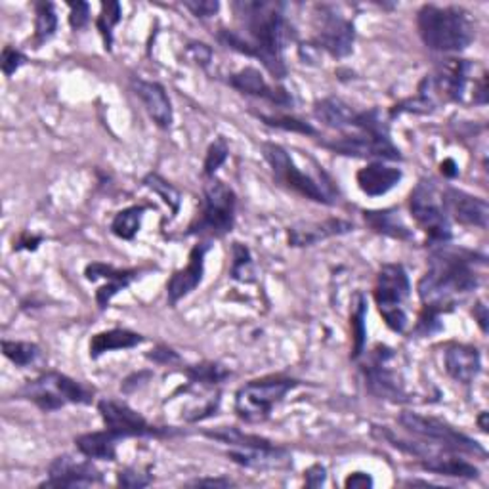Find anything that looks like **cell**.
<instances>
[{
    "label": "cell",
    "mask_w": 489,
    "mask_h": 489,
    "mask_svg": "<svg viewBox=\"0 0 489 489\" xmlns=\"http://www.w3.org/2000/svg\"><path fill=\"white\" fill-rule=\"evenodd\" d=\"M189 485H199V487H203V485H208V487H229V485H233V482L228 480V478H201V480L191 482Z\"/></svg>",
    "instance_id": "681fc988"
},
{
    "label": "cell",
    "mask_w": 489,
    "mask_h": 489,
    "mask_svg": "<svg viewBox=\"0 0 489 489\" xmlns=\"http://www.w3.org/2000/svg\"><path fill=\"white\" fill-rule=\"evenodd\" d=\"M375 303L378 312L385 317L387 325L394 333H403L408 327V314L403 310V304L409 299L411 285L408 271L403 270L401 264H385L375 282Z\"/></svg>",
    "instance_id": "8992f818"
},
{
    "label": "cell",
    "mask_w": 489,
    "mask_h": 489,
    "mask_svg": "<svg viewBox=\"0 0 489 489\" xmlns=\"http://www.w3.org/2000/svg\"><path fill=\"white\" fill-rule=\"evenodd\" d=\"M133 89L136 96L142 100L145 112L155 121V124L161 126V129H170V124H173V105H170L166 90L161 84L144 79H134Z\"/></svg>",
    "instance_id": "44dd1931"
},
{
    "label": "cell",
    "mask_w": 489,
    "mask_h": 489,
    "mask_svg": "<svg viewBox=\"0 0 489 489\" xmlns=\"http://www.w3.org/2000/svg\"><path fill=\"white\" fill-rule=\"evenodd\" d=\"M233 12L241 21L245 37L238 31L222 29L218 38L231 50L259 58L275 79H283L287 75L283 52L294 38L283 6L278 3H262V0H254V3L245 0V3L233 5Z\"/></svg>",
    "instance_id": "6da1fadb"
},
{
    "label": "cell",
    "mask_w": 489,
    "mask_h": 489,
    "mask_svg": "<svg viewBox=\"0 0 489 489\" xmlns=\"http://www.w3.org/2000/svg\"><path fill=\"white\" fill-rule=\"evenodd\" d=\"M324 482H325V469H324V466L315 464L306 473V485L317 487V485H322Z\"/></svg>",
    "instance_id": "7dc6e473"
},
{
    "label": "cell",
    "mask_w": 489,
    "mask_h": 489,
    "mask_svg": "<svg viewBox=\"0 0 489 489\" xmlns=\"http://www.w3.org/2000/svg\"><path fill=\"white\" fill-rule=\"evenodd\" d=\"M411 215L417 224L427 231L431 245H445L452 239L450 217L443 208L441 194L432 180H420L409 197Z\"/></svg>",
    "instance_id": "ba28073f"
},
{
    "label": "cell",
    "mask_w": 489,
    "mask_h": 489,
    "mask_svg": "<svg viewBox=\"0 0 489 489\" xmlns=\"http://www.w3.org/2000/svg\"><path fill=\"white\" fill-rule=\"evenodd\" d=\"M101 482V473L90 461H77L71 455L54 459L48 469V480L40 487H82Z\"/></svg>",
    "instance_id": "9a60e30c"
},
{
    "label": "cell",
    "mask_w": 489,
    "mask_h": 489,
    "mask_svg": "<svg viewBox=\"0 0 489 489\" xmlns=\"http://www.w3.org/2000/svg\"><path fill=\"white\" fill-rule=\"evenodd\" d=\"M145 187H150L154 194H157L168 207L173 210V215H178V208H180V191L170 186L166 180H163L159 175H147L144 178Z\"/></svg>",
    "instance_id": "74e56055"
},
{
    "label": "cell",
    "mask_w": 489,
    "mask_h": 489,
    "mask_svg": "<svg viewBox=\"0 0 489 489\" xmlns=\"http://www.w3.org/2000/svg\"><path fill=\"white\" fill-rule=\"evenodd\" d=\"M401 170L394 166H387L382 163H371L366 168L357 170L356 180L359 189L369 197H380L388 194L401 180Z\"/></svg>",
    "instance_id": "cb8c5ba5"
},
{
    "label": "cell",
    "mask_w": 489,
    "mask_h": 489,
    "mask_svg": "<svg viewBox=\"0 0 489 489\" xmlns=\"http://www.w3.org/2000/svg\"><path fill=\"white\" fill-rule=\"evenodd\" d=\"M184 6L191 14H194L196 17H201V19L212 17V16H215L218 12V8H220V5L217 3V0H186Z\"/></svg>",
    "instance_id": "b9f144b4"
},
{
    "label": "cell",
    "mask_w": 489,
    "mask_h": 489,
    "mask_svg": "<svg viewBox=\"0 0 489 489\" xmlns=\"http://www.w3.org/2000/svg\"><path fill=\"white\" fill-rule=\"evenodd\" d=\"M396 354L385 345H377L364 366L366 385L369 392L380 399L408 401V392L403 388L401 377L394 366Z\"/></svg>",
    "instance_id": "8fae6325"
},
{
    "label": "cell",
    "mask_w": 489,
    "mask_h": 489,
    "mask_svg": "<svg viewBox=\"0 0 489 489\" xmlns=\"http://www.w3.org/2000/svg\"><path fill=\"white\" fill-rule=\"evenodd\" d=\"M98 411L105 422V431H110L115 438H147V436H163L165 431L147 422L138 411L126 406L124 401L117 399H101L98 403Z\"/></svg>",
    "instance_id": "4fadbf2b"
},
{
    "label": "cell",
    "mask_w": 489,
    "mask_h": 489,
    "mask_svg": "<svg viewBox=\"0 0 489 489\" xmlns=\"http://www.w3.org/2000/svg\"><path fill=\"white\" fill-rule=\"evenodd\" d=\"M485 419H487V413H482L480 415V427H482L484 432H487V422H485Z\"/></svg>",
    "instance_id": "f5cc1de1"
},
{
    "label": "cell",
    "mask_w": 489,
    "mask_h": 489,
    "mask_svg": "<svg viewBox=\"0 0 489 489\" xmlns=\"http://www.w3.org/2000/svg\"><path fill=\"white\" fill-rule=\"evenodd\" d=\"M231 257H233L231 278L241 283H250L254 280V262L250 257V250L241 243H233Z\"/></svg>",
    "instance_id": "836d02e7"
},
{
    "label": "cell",
    "mask_w": 489,
    "mask_h": 489,
    "mask_svg": "<svg viewBox=\"0 0 489 489\" xmlns=\"http://www.w3.org/2000/svg\"><path fill=\"white\" fill-rule=\"evenodd\" d=\"M26 61H27V58L19 50H16L14 47H5L3 58H0V66H3V71L6 77H12L21 66H24Z\"/></svg>",
    "instance_id": "60d3db41"
},
{
    "label": "cell",
    "mask_w": 489,
    "mask_h": 489,
    "mask_svg": "<svg viewBox=\"0 0 489 489\" xmlns=\"http://www.w3.org/2000/svg\"><path fill=\"white\" fill-rule=\"evenodd\" d=\"M398 420L408 432L419 436L424 441H431L432 445H438V448H445V450H452L457 453H471V455L485 457V450L478 441H474L473 438L455 431L452 424L443 422L440 419L406 411V413L399 415Z\"/></svg>",
    "instance_id": "9c48e42d"
},
{
    "label": "cell",
    "mask_w": 489,
    "mask_h": 489,
    "mask_svg": "<svg viewBox=\"0 0 489 489\" xmlns=\"http://www.w3.org/2000/svg\"><path fill=\"white\" fill-rule=\"evenodd\" d=\"M87 278L90 282H98V280H105L108 283L101 285L96 292V301L98 306L103 310L108 308L113 296L129 287L136 278H138V271L134 270H117L113 266L108 264H101V262H94L87 268Z\"/></svg>",
    "instance_id": "d6986e66"
},
{
    "label": "cell",
    "mask_w": 489,
    "mask_h": 489,
    "mask_svg": "<svg viewBox=\"0 0 489 489\" xmlns=\"http://www.w3.org/2000/svg\"><path fill=\"white\" fill-rule=\"evenodd\" d=\"M228 154H229V147H228L224 138H217L215 142L210 144L207 157H205V165H203L205 178H215L217 170L226 163Z\"/></svg>",
    "instance_id": "f35d334b"
},
{
    "label": "cell",
    "mask_w": 489,
    "mask_h": 489,
    "mask_svg": "<svg viewBox=\"0 0 489 489\" xmlns=\"http://www.w3.org/2000/svg\"><path fill=\"white\" fill-rule=\"evenodd\" d=\"M152 474H144L140 471H134V469H126V471H121L119 474V485L122 487H129V489H138V487H145L152 484Z\"/></svg>",
    "instance_id": "7bdbcfd3"
},
{
    "label": "cell",
    "mask_w": 489,
    "mask_h": 489,
    "mask_svg": "<svg viewBox=\"0 0 489 489\" xmlns=\"http://www.w3.org/2000/svg\"><path fill=\"white\" fill-rule=\"evenodd\" d=\"M299 385L287 377H266L250 380L236 394V413L245 422H264L271 409Z\"/></svg>",
    "instance_id": "52a82bcc"
},
{
    "label": "cell",
    "mask_w": 489,
    "mask_h": 489,
    "mask_svg": "<svg viewBox=\"0 0 489 489\" xmlns=\"http://www.w3.org/2000/svg\"><path fill=\"white\" fill-rule=\"evenodd\" d=\"M210 245L201 243L196 245L189 252V262L184 270H178L173 278H170L166 285V296L170 304H176L182 301L184 296H187L191 291H196L199 283L203 282V273H205V257L208 252Z\"/></svg>",
    "instance_id": "ac0fdd59"
},
{
    "label": "cell",
    "mask_w": 489,
    "mask_h": 489,
    "mask_svg": "<svg viewBox=\"0 0 489 489\" xmlns=\"http://www.w3.org/2000/svg\"><path fill=\"white\" fill-rule=\"evenodd\" d=\"M121 21V5L119 3H105L101 5V14L98 17V29L103 37L105 50H112L113 45V29Z\"/></svg>",
    "instance_id": "8d00e7d4"
},
{
    "label": "cell",
    "mask_w": 489,
    "mask_h": 489,
    "mask_svg": "<svg viewBox=\"0 0 489 489\" xmlns=\"http://www.w3.org/2000/svg\"><path fill=\"white\" fill-rule=\"evenodd\" d=\"M229 84L233 89L243 92V94L264 98L268 101L280 103V105H289L292 101L283 89L270 87V84L266 82V79L262 77V73L259 69H254V68H245V69L238 71L236 75H231Z\"/></svg>",
    "instance_id": "d4e9b609"
},
{
    "label": "cell",
    "mask_w": 489,
    "mask_h": 489,
    "mask_svg": "<svg viewBox=\"0 0 489 489\" xmlns=\"http://www.w3.org/2000/svg\"><path fill=\"white\" fill-rule=\"evenodd\" d=\"M474 315H476V320H478L482 331L485 333L487 331V306L484 303H478L474 306Z\"/></svg>",
    "instance_id": "f907efd6"
},
{
    "label": "cell",
    "mask_w": 489,
    "mask_h": 489,
    "mask_svg": "<svg viewBox=\"0 0 489 489\" xmlns=\"http://www.w3.org/2000/svg\"><path fill=\"white\" fill-rule=\"evenodd\" d=\"M236 194L218 178H207L203 187V208L189 226V236L224 238L236 224Z\"/></svg>",
    "instance_id": "277c9868"
},
{
    "label": "cell",
    "mask_w": 489,
    "mask_h": 489,
    "mask_svg": "<svg viewBox=\"0 0 489 489\" xmlns=\"http://www.w3.org/2000/svg\"><path fill=\"white\" fill-rule=\"evenodd\" d=\"M71 16H69V24L73 29H82L89 24L90 19V8L87 3H71Z\"/></svg>",
    "instance_id": "ee69618b"
},
{
    "label": "cell",
    "mask_w": 489,
    "mask_h": 489,
    "mask_svg": "<svg viewBox=\"0 0 489 489\" xmlns=\"http://www.w3.org/2000/svg\"><path fill=\"white\" fill-rule=\"evenodd\" d=\"M364 218L373 231L382 233V236L396 239H413L411 229L401 222V218L394 210H366Z\"/></svg>",
    "instance_id": "f546056e"
},
{
    "label": "cell",
    "mask_w": 489,
    "mask_h": 489,
    "mask_svg": "<svg viewBox=\"0 0 489 489\" xmlns=\"http://www.w3.org/2000/svg\"><path fill=\"white\" fill-rule=\"evenodd\" d=\"M19 396L33 401L38 409L50 413L66 408L68 403H80V406L92 403L94 390L87 388L66 375L50 371L29 380L27 385L21 388Z\"/></svg>",
    "instance_id": "5b68a950"
},
{
    "label": "cell",
    "mask_w": 489,
    "mask_h": 489,
    "mask_svg": "<svg viewBox=\"0 0 489 489\" xmlns=\"http://www.w3.org/2000/svg\"><path fill=\"white\" fill-rule=\"evenodd\" d=\"M476 71V66L466 59H450L438 71L434 79H424L431 89L438 90L452 101H464L466 87H469L471 77Z\"/></svg>",
    "instance_id": "e0dca14e"
},
{
    "label": "cell",
    "mask_w": 489,
    "mask_h": 489,
    "mask_svg": "<svg viewBox=\"0 0 489 489\" xmlns=\"http://www.w3.org/2000/svg\"><path fill=\"white\" fill-rule=\"evenodd\" d=\"M314 115L315 119H320L324 124L336 131L348 129V126L354 124V119H356V112L348 103H345L338 98H325L322 101H317Z\"/></svg>",
    "instance_id": "f1b7e54d"
},
{
    "label": "cell",
    "mask_w": 489,
    "mask_h": 489,
    "mask_svg": "<svg viewBox=\"0 0 489 489\" xmlns=\"http://www.w3.org/2000/svg\"><path fill=\"white\" fill-rule=\"evenodd\" d=\"M485 260L469 250L441 249L434 250L429 260V270L419 282V296L424 310L441 315L452 312L457 303L473 292L480 285V273L476 266H484Z\"/></svg>",
    "instance_id": "7a4b0ae2"
},
{
    "label": "cell",
    "mask_w": 489,
    "mask_h": 489,
    "mask_svg": "<svg viewBox=\"0 0 489 489\" xmlns=\"http://www.w3.org/2000/svg\"><path fill=\"white\" fill-rule=\"evenodd\" d=\"M345 485L346 487H371L373 485V480H371V476H367L364 473H354V474H350L346 478Z\"/></svg>",
    "instance_id": "c3c4849f"
},
{
    "label": "cell",
    "mask_w": 489,
    "mask_h": 489,
    "mask_svg": "<svg viewBox=\"0 0 489 489\" xmlns=\"http://www.w3.org/2000/svg\"><path fill=\"white\" fill-rule=\"evenodd\" d=\"M366 314H367V301L366 296L357 292L356 294V304L352 310V336H354V350H352V359H357L364 354L366 348Z\"/></svg>",
    "instance_id": "4dcf8cb0"
},
{
    "label": "cell",
    "mask_w": 489,
    "mask_h": 489,
    "mask_svg": "<svg viewBox=\"0 0 489 489\" xmlns=\"http://www.w3.org/2000/svg\"><path fill=\"white\" fill-rule=\"evenodd\" d=\"M266 124L275 126V129H282V131H291V133H301L306 136H317V131L310 122H304L301 119H294V117H260Z\"/></svg>",
    "instance_id": "ab89813d"
},
{
    "label": "cell",
    "mask_w": 489,
    "mask_h": 489,
    "mask_svg": "<svg viewBox=\"0 0 489 489\" xmlns=\"http://www.w3.org/2000/svg\"><path fill=\"white\" fill-rule=\"evenodd\" d=\"M350 231H354V224L340 220V218L296 224L289 228V243L292 247H312L324 239L345 236V233H350Z\"/></svg>",
    "instance_id": "ffe728a7"
},
{
    "label": "cell",
    "mask_w": 489,
    "mask_h": 489,
    "mask_svg": "<svg viewBox=\"0 0 489 489\" xmlns=\"http://www.w3.org/2000/svg\"><path fill=\"white\" fill-rule=\"evenodd\" d=\"M417 27L424 45L436 52H462L474 40L469 12L457 6H422L417 14Z\"/></svg>",
    "instance_id": "3957f363"
},
{
    "label": "cell",
    "mask_w": 489,
    "mask_h": 489,
    "mask_svg": "<svg viewBox=\"0 0 489 489\" xmlns=\"http://www.w3.org/2000/svg\"><path fill=\"white\" fill-rule=\"evenodd\" d=\"M145 207H129L121 210L112 222V231L121 239H134L144 218Z\"/></svg>",
    "instance_id": "1f68e13d"
},
{
    "label": "cell",
    "mask_w": 489,
    "mask_h": 489,
    "mask_svg": "<svg viewBox=\"0 0 489 489\" xmlns=\"http://www.w3.org/2000/svg\"><path fill=\"white\" fill-rule=\"evenodd\" d=\"M147 357L157 361V364H176V361H180L178 354L173 352L170 348H157V350H152V354H147Z\"/></svg>",
    "instance_id": "f6af8a7d"
},
{
    "label": "cell",
    "mask_w": 489,
    "mask_h": 489,
    "mask_svg": "<svg viewBox=\"0 0 489 489\" xmlns=\"http://www.w3.org/2000/svg\"><path fill=\"white\" fill-rule=\"evenodd\" d=\"M262 152L273 170L275 178H278L282 184H285L289 189L296 191V194H301L303 197L312 199L315 203H325V205L333 203L331 191L317 180H314L312 176L304 175L303 170H299V166L292 163L285 147L278 144H264Z\"/></svg>",
    "instance_id": "30bf717a"
},
{
    "label": "cell",
    "mask_w": 489,
    "mask_h": 489,
    "mask_svg": "<svg viewBox=\"0 0 489 489\" xmlns=\"http://www.w3.org/2000/svg\"><path fill=\"white\" fill-rule=\"evenodd\" d=\"M117 441L110 431L103 432H90L82 434L75 440L77 450L89 459H101V461H115L117 457Z\"/></svg>",
    "instance_id": "83f0119b"
},
{
    "label": "cell",
    "mask_w": 489,
    "mask_h": 489,
    "mask_svg": "<svg viewBox=\"0 0 489 489\" xmlns=\"http://www.w3.org/2000/svg\"><path fill=\"white\" fill-rule=\"evenodd\" d=\"M440 168H441V175L448 176V178H455L459 175V168H457V165H455L453 159H445L440 165Z\"/></svg>",
    "instance_id": "816d5d0a"
},
{
    "label": "cell",
    "mask_w": 489,
    "mask_h": 489,
    "mask_svg": "<svg viewBox=\"0 0 489 489\" xmlns=\"http://www.w3.org/2000/svg\"><path fill=\"white\" fill-rule=\"evenodd\" d=\"M443 208L462 226H476L485 229L489 220V205L487 201L474 197L466 191L448 187L441 191Z\"/></svg>",
    "instance_id": "2e32d148"
},
{
    "label": "cell",
    "mask_w": 489,
    "mask_h": 489,
    "mask_svg": "<svg viewBox=\"0 0 489 489\" xmlns=\"http://www.w3.org/2000/svg\"><path fill=\"white\" fill-rule=\"evenodd\" d=\"M315 45L325 50L333 58H346L356 40V31L352 21H348L333 6H317L315 8Z\"/></svg>",
    "instance_id": "7c38bea8"
},
{
    "label": "cell",
    "mask_w": 489,
    "mask_h": 489,
    "mask_svg": "<svg viewBox=\"0 0 489 489\" xmlns=\"http://www.w3.org/2000/svg\"><path fill=\"white\" fill-rule=\"evenodd\" d=\"M189 380L199 387H217L229 377V371L218 364H201L186 371Z\"/></svg>",
    "instance_id": "e575fe53"
},
{
    "label": "cell",
    "mask_w": 489,
    "mask_h": 489,
    "mask_svg": "<svg viewBox=\"0 0 489 489\" xmlns=\"http://www.w3.org/2000/svg\"><path fill=\"white\" fill-rule=\"evenodd\" d=\"M443 364H445V371L450 373L453 380L461 382V385H471L482 369L480 352L469 345L448 346L443 356Z\"/></svg>",
    "instance_id": "7402d4cb"
},
{
    "label": "cell",
    "mask_w": 489,
    "mask_h": 489,
    "mask_svg": "<svg viewBox=\"0 0 489 489\" xmlns=\"http://www.w3.org/2000/svg\"><path fill=\"white\" fill-rule=\"evenodd\" d=\"M327 150L359 159H382V161H399V150L390 142V136H373L359 133L356 136H345L335 142H324Z\"/></svg>",
    "instance_id": "5bb4252c"
},
{
    "label": "cell",
    "mask_w": 489,
    "mask_h": 489,
    "mask_svg": "<svg viewBox=\"0 0 489 489\" xmlns=\"http://www.w3.org/2000/svg\"><path fill=\"white\" fill-rule=\"evenodd\" d=\"M35 12H37L35 42H37V47H40L54 37L56 27H58V16H56L52 3H37Z\"/></svg>",
    "instance_id": "d6a6232c"
},
{
    "label": "cell",
    "mask_w": 489,
    "mask_h": 489,
    "mask_svg": "<svg viewBox=\"0 0 489 489\" xmlns=\"http://www.w3.org/2000/svg\"><path fill=\"white\" fill-rule=\"evenodd\" d=\"M3 352L17 367H27L35 364V359L40 356V350L37 345L16 343V340H3Z\"/></svg>",
    "instance_id": "d590c367"
},
{
    "label": "cell",
    "mask_w": 489,
    "mask_h": 489,
    "mask_svg": "<svg viewBox=\"0 0 489 489\" xmlns=\"http://www.w3.org/2000/svg\"><path fill=\"white\" fill-rule=\"evenodd\" d=\"M189 52L196 56V59L201 63V66H207L212 58V52L207 45H201V42H191L189 45Z\"/></svg>",
    "instance_id": "bcb514c9"
},
{
    "label": "cell",
    "mask_w": 489,
    "mask_h": 489,
    "mask_svg": "<svg viewBox=\"0 0 489 489\" xmlns=\"http://www.w3.org/2000/svg\"><path fill=\"white\" fill-rule=\"evenodd\" d=\"M228 457L233 462L247 466V469H259V471L285 469V466L291 464V455L282 448H275L273 443L259 445V448L231 450Z\"/></svg>",
    "instance_id": "603a6c76"
},
{
    "label": "cell",
    "mask_w": 489,
    "mask_h": 489,
    "mask_svg": "<svg viewBox=\"0 0 489 489\" xmlns=\"http://www.w3.org/2000/svg\"><path fill=\"white\" fill-rule=\"evenodd\" d=\"M144 343V336L133 331L126 329H112V331H103L92 336L90 340V357L98 359L105 352H113V350H129Z\"/></svg>",
    "instance_id": "4316f807"
},
{
    "label": "cell",
    "mask_w": 489,
    "mask_h": 489,
    "mask_svg": "<svg viewBox=\"0 0 489 489\" xmlns=\"http://www.w3.org/2000/svg\"><path fill=\"white\" fill-rule=\"evenodd\" d=\"M457 452L452 450H441L427 459L420 461V466L424 471L436 473L441 476H453V478H478L480 473L474 464L466 462L464 459L455 455Z\"/></svg>",
    "instance_id": "484cf974"
}]
</instances>
